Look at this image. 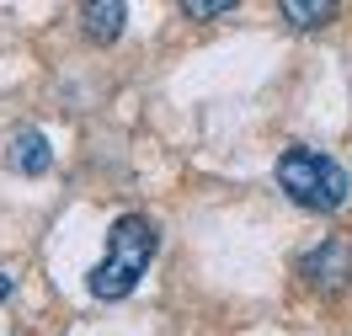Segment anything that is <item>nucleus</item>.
Here are the masks:
<instances>
[{"label":"nucleus","mask_w":352,"mask_h":336,"mask_svg":"<svg viewBox=\"0 0 352 336\" xmlns=\"http://www.w3.org/2000/svg\"><path fill=\"white\" fill-rule=\"evenodd\" d=\"M6 166L22 171V177H43L48 166H54V150H48V139L38 128H22V134L6 144Z\"/></svg>","instance_id":"20e7f679"},{"label":"nucleus","mask_w":352,"mask_h":336,"mask_svg":"<svg viewBox=\"0 0 352 336\" xmlns=\"http://www.w3.org/2000/svg\"><path fill=\"white\" fill-rule=\"evenodd\" d=\"M278 187H283L299 208H309V214H336L352 192L347 171L331 155H320V150H305V144H294V150L278 155Z\"/></svg>","instance_id":"f03ea898"},{"label":"nucleus","mask_w":352,"mask_h":336,"mask_svg":"<svg viewBox=\"0 0 352 336\" xmlns=\"http://www.w3.org/2000/svg\"><path fill=\"white\" fill-rule=\"evenodd\" d=\"M123 22H129V5L123 0H91V5H80V27H86L91 43L123 38Z\"/></svg>","instance_id":"39448f33"},{"label":"nucleus","mask_w":352,"mask_h":336,"mask_svg":"<svg viewBox=\"0 0 352 336\" xmlns=\"http://www.w3.org/2000/svg\"><path fill=\"white\" fill-rule=\"evenodd\" d=\"M288 27H326L336 16V0H283L278 5Z\"/></svg>","instance_id":"423d86ee"},{"label":"nucleus","mask_w":352,"mask_h":336,"mask_svg":"<svg viewBox=\"0 0 352 336\" xmlns=\"http://www.w3.org/2000/svg\"><path fill=\"white\" fill-rule=\"evenodd\" d=\"M6 299H11V278L0 272V304H6Z\"/></svg>","instance_id":"6e6552de"},{"label":"nucleus","mask_w":352,"mask_h":336,"mask_svg":"<svg viewBox=\"0 0 352 336\" xmlns=\"http://www.w3.org/2000/svg\"><path fill=\"white\" fill-rule=\"evenodd\" d=\"M155 251H160V229H155V219H144V214H123V219H112L107 256L91 267L86 289L96 293V299H129V293L139 289V278L150 272Z\"/></svg>","instance_id":"f257e3e1"},{"label":"nucleus","mask_w":352,"mask_h":336,"mask_svg":"<svg viewBox=\"0 0 352 336\" xmlns=\"http://www.w3.org/2000/svg\"><path fill=\"white\" fill-rule=\"evenodd\" d=\"M230 11H235V0H182V16H198V22H214Z\"/></svg>","instance_id":"0eeeda50"},{"label":"nucleus","mask_w":352,"mask_h":336,"mask_svg":"<svg viewBox=\"0 0 352 336\" xmlns=\"http://www.w3.org/2000/svg\"><path fill=\"white\" fill-rule=\"evenodd\" d=\"M299 272H305L309 289L320 293H342L352 283V235H326L315 251L299 256Z\"/></svg>","instance_id":"7ed1b4c3"}]
</instances>
